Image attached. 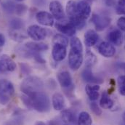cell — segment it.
<instances>
[{"label": "cell", "mask_w": 125, "mask_h": 125, "mask_svg": "<svg viewBox=\"0 0 125 125\" xmlns=\"http://www.w3.org/2000/svg\"><path fill=\"white\" fill-rule=\"evenodd\" d=\"M21 100L28 108L33 109L40 113H47L51 109L50 98L44 91L29 96L23 94L21 95Z\"/></svg>", "instance_id": "1"}, {"label": "cell", "mask_w": 125, "mask_h": 125, "mask_svg": "<svg viewBox=\"0 0 125 125\" xmlns=\"http://www.w3.org/2000/svg\"><path fill=\"white\" fill-rule=\"evenodd\" d=\"M70 46L68 65L72 70L77 71L83 62V46L80 39L75 36L71 38Z\"/></svg>", "instance_id": "2"}, {"label": "cell", "mask_w": 125, "mask_h": 125, "mask_svg": "<svg viewBox=\"0 0 125 125\" xmlns=\"http://www.w3.org/2000/svg\"><path fill=\"white\" fill-rule=\"evenodd\" d=\"M43 81L35 76H29L25 79L21 84V91L26 95H31L33 94L43 92Z\"/></svg>", "instance_id": "3"}, {"label": "cell", "mask_w": 125, "mask_h": 125, "mask_svg": "<svg viewBox=\"0 0 125 125\" xmlns=\"http://www.w3.org/2000/svg\"><path fill=\"white\" fill-rule=\"evenodd\" d=\"M15 93L14 86L7 79L0 80V104L7 105Z\"/></svg>", "instance_id": "4"}, {"label": "cell", "mask_w": 125, "mask_h": 125, "mask_svg": "<svg viewBox=\"0 0 125 125\" xmlns=\"http://www.w3.org/2000/svg\"><path fill=\"white\" fill-rule=\"evenodd\" d=\"M28 36L35 42H40L44 39L47 36V31L45 29L37 26L31 25L27 29Z\"/></svg>", "instance_id": "5"}, {"label": "cell", "mask_w": 125, "mask_h": 125, "mask_svg": "<svg viewBox=\"0 0 125 125\" xmlns=\"http://www.w3.org/2000/svg\"><path fill=\"white\" fill-rule=\"evenodd\" d=\"M58 80L61 86L65 90L72 92L73 90V84L70 73L67 71H61L58 73Z\"/></svg>", "instance_id": "6"}, {"label": "cell", "mask_w": 125, "mask_h": 125, "mask_svg": "<svg viewBox=\"0 0 125 125\" xmlns=\"http://www.w3.org/2000/svg\"><path fill=\"white\" fill-rule=\"evenodd\" d=\"M91 21L93 23L95 29L97 31H102L110 25L111 19L108 16L94 14L92 17Z\"/></svg>", "instance_id": "7"}, {"label": "cell", "mask_w": 125, "mask_h": 125, "mask_svg": "<svg viewBox=\"0 0 125 125\" xmlns=\"http://www.w3.org/2000/svg\"><path fill=\"white\" fill-rule=\"evenodd\" d=\"M49 9L50 10L52 15L56 20L62 21L65 18V14L64 10H63L62 5L60 1H58L57 0L51 1L50 4V6H49Z\"/></svg>", "instance_id": "8"}, {"label": "cell", "mask_w": 125, "mask_h": 125, "mask_svg": "<svg viewBox=\"0 0 125 125\" xmlns=\"http://www.w3.org/2000/svg\"><path fill=\"white\" fill-rule=\"evenodd\" d=\"M36 21L44 26H52L54 25V17L51 13H49L46 11H41L36 13Z\"/></svg>", "instance_id": "9"}, {"label": "cell", "mask_w": 125, "mask_h": 125, "mask_svg": "<svg viewBox=\"0 0 125 125\" xmlns=\"http://www.w3.org/2000/svg\"><path fill=\"white\" fill-rule=\"evenodd\" d=\"M55 29L58 31H60L62 34L73 37L75 33L76 29V28L68 21V22H58L55 24Z\"/></svg>", "instance_id": "10"}, {"label": "cell", "mask_w": 125, "mask_h": 125, "mask_svg": "<svg viewBox=\"0 0 125 125\" xmlns=\"http://www.w3.org/2000/svg\"><path fill=\"white\" fill-rule=\"evenodd\" d=\"M76 11L79 16L87 20L90 16L91 7L87 1L81 0L76 2Z\"/></svg>", "instance_id": "11"}, {"label": "cell", "mask_w": 125, "mask_h": 125, "mask_svg": "<svg viewBox=\"0 0 125 125\" xmlns=\"http://www.w3.org/2000/svg\"><path fill=\"white\" fill-rule=\"evenodd\" d=\"M99 53L105 58H111L116 53V48L114 46L107 42H102L98 47Z\"/></svg>", "instance_id": "12"}, {"label": "cell", "mask_w": 125, "mask_h": 125, "mask_svg": "<svg viewBox=\"0 0 125 125\" xmlns=\"http://www.w3.org/2000/svg\"><path fill=\"white\" fill-rule=\"evenodd\" d=\"M66 55H67L66 47L58 44H55L53 45L52 50V55L54 61H55L56 62L62 61L66 57Z\"/></svg>", "instance_id": "13"}, {"label": "cell", "mask_w": 125, "mask_h": 125, "mask_svg": "<svg viewBox=\"0 0 125 125\" xmlns=\"http://www.w3.org/2000/svg\"><path fill=\"white\" fill-rule=\"evenodd\" d=\"M16 68V63L9 56L2 55L0 59V69L1 73L6 71H14Z\"/></svg>", "instance_id": "14"}, {"label": "cell", "mask_w": 125, "mask_h": 125, "mask_svg": "<svg viewBox=\"0 0 125 125\" xmlns=\"http://www.w3.org/2000/svg\"><path fill=\"white\" fill-rule=\"evenodd\" d=\"M82 77L83 79V80L87 83L90 84H101L103 83V79L95 76L93 74L91 68H87L84 69L83 71L82 72Z\"/></svg>", "instance_id": "15"}, {"label": "cell", "mask_w": 125, "mask_h": 125, "mask_svg": "<svg viewBox=\"0 0 125 125\" xmlns=\"http://www.w3.org/2000/svg\"><path fill=\"white\" fill-rule=\"evenodd\" d=\"M65 11L69 20L68 21L70 22L80 17L79 16L76 11V2L74 1L73 0H70L67 2L65 7Z\"/></svg>", "instance_id": "16"}, {"label": "cell", "mask_w": 125, "mask_h": 125, "mask_svg": "<svg viewBox=\"0 0 125 125\" xmlns=\"http://www.w3.org/2000/svg\"><path fill=\"white\" fill-rule=\"evenodd\" d=\"M25 47L31 51L39 52L42 51H46L49 49V47L47 44L41 42H28L25 44Z\"/></svg>", "instance_id": "17"}, {"label": "cell", "mask_w": 125, "mask_h": 125, "mask_svg": "<svg viewBox=\"0 0 125 125\" xmlns=\"http://www.w3.org/2000/svg\"><path fill=\"white\" fill-rule=\"evenodd\" d=\"M84 43L87 47H92L97 44L99 40V36L94 30H88L84 34Z\"/></svg>", "instance_id": "18"}, {"label": "cell", "mask_w": 125, "mask_h": 125, "mask_svg": "<svg viewBox=\"0 0 125 125\" xmlns=\"http://www.w3.org/2000/svg\"><path fill=\"white\" fill-rule=\"evenodd\" d=\"M107 38L110 42L116 46H120L123 43V35L122 32L118 29H114L109 32Z\"/></svg>", "instance_id": "19"}, {"label": "cell", "mask_w": 125, "mask_h": 125, "mask_svg": "<svg viewBox=\"0 0 125 125\" xmlns=\"http://www.w3.org/2000/svg\"><path fill=\"white\" fill-rule=\"evenodd\" d=\"M52 104L55 111H62L65 107V99L60 93H55L52 97Z\"/></svg>", "instance_id": "20"}, {"label": "cell", "mask_w": 125, "mask_h": 125, "mask_svg": "<svg viewBox=\"0 0 125 125\" xmlns=\"http://www.w3.org/2000/svg\"><path fill=\"white\" fill-rule=\"evenodd\" d=\"M114 105V102L110 97L107 92H103L100 100V106L103 109H111Z\"/></svg>", "instance_id": "21"}, {"label": "cell", "mask_w": 125, "mask_h": 125, "mask_svg": "<svg viewBox=\"0 0 125 125\" xmlns=\"http://www.w3.org/2000/svg\"><path fill=\"white\" fill-rule=\"evenodd\" d=\"M99 90H100V86L98 84H87L85 87L86 93L88 95L90 100L91 101H95L99 97Z\"/></svg>", "instance_id": "22"}, {"label": "cell", "mask_w": 125, "mask_h": 125, "mask_svg": "<svg viewBox=\"0 0 125 125\" xmlns=\"http://www.w3.org/2000/svg\"><path fill=\"white\" fill-rule=\"evenodd\" d=\"M61 119L62 122H64L65 124L69 125L74 123L75 122V115L73 113V111L70 109H63L61 113Z\"/></svg>", "instance_id": "23"}, {"label": "cell", "mask_w": 125, "mask_h": 125, "mask_svg": "<svg viewBox=\"0 0 125 125\" xmlns=\"http://www.w3.org/2000/svg\"><path fill=\"white\" fill-rule=\"evenodd\" d=\"M92 118L87 112L82 111L79 114L77 121L78 125H92Z\"/></svg>", "instance_id": "24"}, {"label": "cell", "mask_w": 125, "mask_h": 125, "mask_svg": "<svg viewBox=\"0 0 125 125\" xmlns=\"http://www.w3.org/2000/svg\"><path fill=\"white\" fill-rule=\"evenodd\" d=\"M10 27L12 30L19 31L25 27V23L22 19L15 18L10 21Z\"/></svg>", "instance_id": "25"}, {"label": "cell", "mask_w": 125, "mask_h": 125, "mask_svg": "<svg viewBox=\"0 0 125 125\" xmlns=\"http://www.w3.org/2000/svg\"><path fill=\"white\" fill-rule=\"evenodd\" d=\"M52 42L53 44H61L65 47H67L68 44V38L63 35L62 33H58L55 34L52 39Z\"/></svg>", "instance_id": "26"}, {"label": "cell", "mask_w": 125, "mask_h": 125, "mask_svg": "<svg viewBox=\"0 0 125 125\" xmlns=\"http://www.w3.org/2000/svg\"><path fill=\"white\" fill-rule=\"evenodd\" d=\"M97 62V58L90 50H87L86 52V60L85 65L87 68H91Z\"/></svg>", "instance_id": "27"}, {"label": "cell", "mask_w": 125, "mask_h": 125, "mask_svg": "<svg viewBox=\"0 0 125 125\" xmlns=\"http://www.w3.org/2000/svg\"><path fill=\"white\" fill-rule=\"evenodd\" d=\"M10 38L16 42H22L24 39H26L27 38V36L25 35L24 33H21L19 31H14V30H11L10 31Z\"/></svg>", "instance_id": "28"}, {"label": "cell", "mask_w": 125, "mask_h": 125, "mask_svg": "<svg viewBox=\"0 0 125 125\" xmlns=\"http://www.w3.org/2000/svg\"><path fill=\"white\" fill-rule=\"evenodd\" d=\"M15 6H16V4L13 1H12L10 0H7V1H5L2 4L3 9L4 10L5 12H7L8 13H13V12H15Z\"/></svg>", "instance_id": "29"}, {"label": "cell", "mask_w": 125, "mask_h": 125, "mask_svg": "<svg viewBox=\"0 0 125 125\" xmlns=\"http://www.w3.org/2000/svg\"><path fill=\"white\" fill-rule=\"evenodd\" d=\"M118 87H119V93L123 96H125V75L119 76Z\"/></svg>", "instance_id": "30"}, {"label": "cell", "mask_w": 125, "mask_h": 125, "mask_svg": "<svg viewBox=\"0 0 125 125\" xmlns=\"http://www.w3.org/2000/svg\"><path fill=\"white\" fill-rule=\"evenodd\" d=\"M27 10H28V7L26 5L23 4H16L15 6V12L16 13L17 15L21 16V15H23L27 12Z\"/></svg>", "instance_id": "31"}, {"label": "cell", "mask_w": 125, "mask_h": 125, "mask_svg": "<svg viewBox=\"0 0 125 125\" xmlns=\"http://www.w3.org/2000/svg\"><path fill=\"white\" fill-rule=\"evenodd\" d=\"M90 108L96 116H100L102 114V109L96 102L93 101L90 103Z\"/></svg>", "instance_id": "32"}, {"label": "cell", "mask_w": 125, "mask_h": 125, "mask_svg": "<svg viewBox=\"0 0 125 125\" xmlns=\"http://www.w3.org/2000/svg\"><path fill=\"white\" fill-rule=\"evenodd\" d=\"M20 68L23 73L24 74H30L31 73V67L26 63H20Z\"/></svg>", "instance_id": "33"}, {"label": "cell", "mask_w": 125, "mask_h": 125, "mask_svg": "<svg viewBox=\"0 0 125 125\" xmlns=\"http://www.w3.org/2000/svg\"><path fill=\"white\" fill-rule=\"evenodd\" d=\"M117 26L122 31H125V16L120 17L117 21Z\"/></svg>", "instance_id": "34"}, {"label": "cell", "mask_w": 125, "mask_h": 125, "mask_svg": "<svg viewBox=\"0 0 125 125\" xmlns=\"http://www.w3.org/2000/svg\"><path fill=\"white\" fill-rule=\"evenodd\" d=\"M47 125H61V122L58 119H54L49 121V122L47 123Z\"/></svg>", "instance_id": "35"}, {"label": "cell", "mask_w": 125, "mask_h": 125, "mask_svg": "<svg viewBox=\"0 0 125 125\" xmlns=\"http://www.w3.org/2000/svg\"><path fill=\"white\" fill-rule=\"evenodd\" d=\"M5 44V37L2 33H0V48L2 47Z\"/></svg>", "instance_id": "36"}, {"label": "cell", "mask_w": 125, "mask_h": 125, "mask_svg": "<svg viewBox=\"0 0 125 125\" xmlns=\"http://www.w3.org/2000/svg\"><path fill=\"white\" fill-rule=\"evenodd\" d=\"M119 6L125 8V0H119Z\"/></svg>", "instance_id": "37"}, {"label": "cell", "mask_w": 125, "mask_h": 125, "mask_svg": "<svg viewBox=\"0 0 125 125\" xmlns=\"http://www.w3.org/2000/svg\"><path fill=\"white\" fill-rule=\"evenodd\" d=\"M119 68H120L121 69L125 71V62H121V63L119 65Z\"/></svg>", "instance_id": "38"}, {"label": "cell", "mask_w": 125, "mask_h": 125, "mask_svg": "<svg viewBox=\"0 0 125 125\" xmlns=\"http://www.w3.org/2000/svg\"><path fill=\"white\" fill-rule=\"evenodd\" d=\"M34 125H47L44 122H42V121H37Z\"/></svg>", "instance_id": "39"}, {"label": "cell", "mask_w": 125, "mask_h": 125, "mask_svg": "<svg viewBox=\"0 0 125 125\" xmlns=\"http://www.w3.org/2000/svg\"><path fill=\"white\" fill-rule=\"evenodd\" d=\"M122 119H123V122H124V124L125 125V112L123 114V115H122Z\"/></svg>", "instance_id": "40"}, {"label": "cell", "mask_w": 125, "mask_h": 125, "mask_svg": "<svg viewBox=\"0 0 125 125\" xmlns=\"http://www.w3.org/2000/svg\"><path fill=\"white\" fill-rule=\"evenodd\" d=\"M42 1V0H40V1ZM44 4L43 2H39V0H38V1L36 2V4H37V5H41V4Z\"/></svg>", "instance_id": "41"}, {"label": "cell", "mask_w": 125, "mask_h": 125, "mask_svg": "<svg viewBox=\"0 0 125 125\" xmlns=\"http://www.w3.org/2000/svg\"><path fill=\"white\" fill-rule=\"evenodd\" d=\"M84 1H86L87 2H92V1H93L94 0H84Z\"/></svg>", "instance_id": "42"}, {"label": "cell", "mask_w": 125, "mask_h": 125, "mask_svg": "<svg viewBox=\"0 0 125 125\" xmlns=\"http://www.w3.org/2000/svg\"><path fill=\"white\" fill-rule=\"evenodd\" d=\"M15 1H18V2H21V1H24V0H15Z\"/></svg>", "instance_id": "43"}, {"label": "cell", "mask_w": 125, "mask_h": 125, "mask_svg": "<svg viewBox=\"0 0 125 125\" xmlns=\"http://www.w3.org/2000/svg\"><path fill=\"white\" fill-rule=\"evenodd\" d=\"M106 1H113V0H106Z\"/></svg>", "instance_id": "44"}, {"label": "cell", "mask_w": 125, "mask_h": 125, "mask_svg": "<svg viewBox=\"0 0 125 125\" xmlns=\"http://www.w3.org/2000/svg\"><path fill=\"white\" fill-rule=\"evenodd\" d=\"M1 73V70H0V73Z\"/></svg>", "instance_id": "45"}, {"label": "cell", "mask_w": 125, "mask_h": 125, "mask_svg": "<svg viewBox=\"0 0 125 125\" xmlns=\"http://www.w3.org/2000/svg\"></svg>", "instance_id": "46"}, {"label": "cell", "mask_w": 125, "mask_h": 125, "mask_svg": "<svg viewBox=\"0 0 125 125\" xmlns=\"http://www.w3.org/2000/svg\"><path fill=\"white\" fill-rule=\"evenodd\" d=\"M0 49H1V48H0Z\"/></svg>", "instance_id": "47"}]
</instances>
